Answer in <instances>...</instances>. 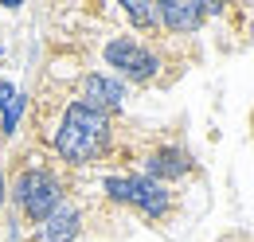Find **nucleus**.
Segmentation results:
<instances>
[{
  "mask_svg": "<svg viewBox=\"0 0 254 242\" xmlns=\"http://www.w3.org/2000/svg\"><path fill=\"white\" fill-rule=\"evenodd\" d=\"M106 137H110V118L90 110L86 102H74L63 114V125L55 133V149L70 164H86L106 149Z\"/></svg>",
  "mask_w": 254,
  "mask_h": 242,
  "instance_id": "obj_1",
  "label": "nucleus"
},
{
  "mask_svg": "<svg viewBox=\"0 0 254 242\" xmlns=\"http://www.w3.org/2000/svg\"><path fill=\"white\" fill-rule=\"evenodd\" d=\"M106 195L110 199H118V203H129V207H137L141 215H149V219H160V215L168 211V191H164V183L149 180V176H110L106 180Z\"/></svg>",
  "mask_w": 254,
  "mask_h": 242,
  "instance_id": "obj_2",
  "label": "nucleus"
},
{
  "mask_svg": "<svg viewBox=\"0 0 254 242\" xmlns=\"http://www.w3.org/2000/svg\"><path fill=\"white\" fill-rule=\"evenodd\" d=\"M12 195H16V203L32 215L35 223H43L47 215L63 203V187H59V180H55L47 168H28V172H20Z\"/></svg>",
  "mask_w": 254,
  "mask_h": 242,
  "instance_id": "obj_3",
  "label": "nucleus"
},
{
  "mask_svg": "<svg viewBox=\"0 0 254 242\" xmlns=\"http://www.w3.org/2000/svg\"><path fill=\"white\" fill-rule=\"evenodd\" d=\"M106 62L118 66L126 78H137V82H145V78L157 74V55L145 51L137 39H114V43H106Z\"/></svg>",
  "mask_w": 254,
  "mask_h": 242,
  "instance_id": "obj_4",
  "label": "nucleus"
},
{
  "mask_svg": "<svg viewBox=\"0 0 254 242\" xmlns=\"http://www.w3.org/2000/svg\"><path fill=\"white\" fill-rule=\"evenodd\" d=\"M157 12H160V20H164L172 31H195L199 24H203V16H207V12H219V4H199V0H168V4H160Z\"/></svg>",
  "mask_w": 254,
  "mask_h": 242,
  "instance_id": "obj_5",
  "label": "nucleus"
},
{
  "mask_svg": "<svg viewBox=\"0 0 254 242\" xmlns=\"http://www.w3.org/2000/svg\"><path fill=\"white\" fill-rule=\"evenodd\" d=\"M82 98H86L90 110L106 114V110H118V106H122L126 86H122L118 78H110V74H90V78L82 82Z\"/></svg>",
  "mask_w": 254,
  "mask_h": 242,
  "instance_id": "obj_6",
  "label": "nucleus"
},
{
  "mask_svg": "<svg viewBox=\"0 0 254 242\" xmlns=\"http://www.w3.org/2000/svg\"><path fill=\"white\" fill-rule=\"evenodd\" d=\"M78 227H82V215H78V207H63V203H59L55 211L39 223V235H35V242H70L74 235H78Z\"/></svg>",
  "mask_w": 254,
  "mask_h": 242,
  "instance_id": "obj_7",
  "label": "nucleus"
},
{
  "mask_svg": "<svg viewBox=\"0 0 254 242\" xmlns=\"http://www.w3.org/2000/svg\"><path fill=\"white\" fill-rule=\"evenodd\" d=\"M191 168V160H188V152L184 149H160L153 152L149 160H145V172H149V180H176V176H184Z\"/></svg>",
  "mask_w": 254,
  "mask_h": 242,
  "instance_id": "obj_8",
  "label": "nucleus"
},
{
  "mask_svg": "<svg viewBox=\"0 0 254 242\" xmlns=\"http://www.w3.org/2000/svg\"><path fill=\"white\" fill-rule=\"evenodd\" d=\"M24 118V98L12 82H0V129L4 133H16V125Z\"/></svg>",
  "mask_w": 254,
  "mask_h": 242,
  "instance_id": "obj_9",
  "label": "nucleus"
},
{
  "mask_svg": "<svg viewBox=\"0 0 254 242\" xmlns=\"http://www.w3.org/2000/svg\"><path fill=\"white\" fill-rule=\"evenodd\" d=\"M126 16L137 24V28H153L160 20V12L153 8V4H145V0H126Z\"/></svg>",
  "mask_w": 254,
  "mask_h": 242,
  "instance_id": "obj_10",
  "label": "nucleus"
},
{
  "mask_svg": "<svg viewBox=\"0 0 254 242\" xmlns=\"http://www.w3.org/2000/svg\"><path fill=\"white\" fill-rule=\"evenodd\" d=\"M0 199H4V172H0Z\"/></svg>",
  "mask_w": 254,
  "mask_h": 242,
  "instance_id": "obj_11",
  "label": "nucleus"
}]
</instances>
